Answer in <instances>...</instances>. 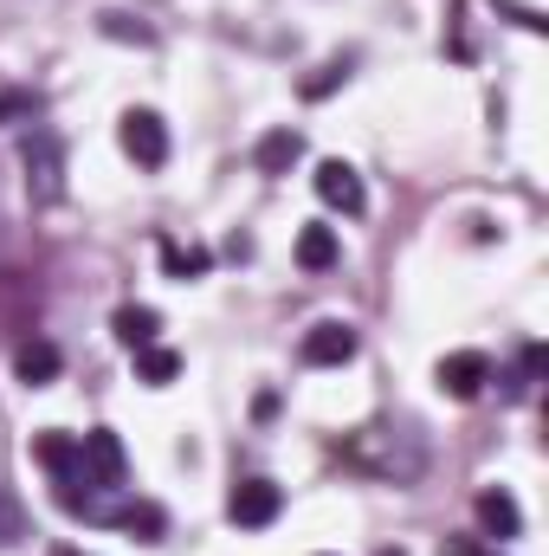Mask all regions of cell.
Wrapping results in <instances>:
<instances>
[{
    "instance_id": "6da1fadb",
    "label": "cell",
    "mask_w": 549,
    "mask_h": 556,
    "mask_svg": "<svg viewBox=\"0 0 549 556\" xmlns=\"http://www.w3.org/2000/svg\"><path fill=\"white\" fill-rule=\"evenodd\" d=\"M336 453H343L356 472H369V479H395V485L420 479V466H426V446H420L413 427H362V433L343 440Z\"/></svg>"
},
{
    "instance_id": "7a4b0ae2",
    "label": "cell",
    "mask_w": 549,
    "mask_h": 556,
    "mask_svg": "<svg viewBox=\"0 0 549 556\" xmlns=\"http://www.w3.org/2000/svg\"><path fill=\"white\" fill-rule=\"evenodd\" d=\"M20 168H26V194H33L39 207H52V201L65 194V142L52 137V130H26Z\"/></svg>"
},
{
    "instance_id": "3957f363",
    "label": "cell",
    "mask_w": 549,
    "mask_h": 556,
    "mask_svg": "<svg viewBox=\"0 0 549 556\" xmlns=\"http://www.w3.org/2000/svg\"><path fill=\"white\" fill-rule=\"evenodd\" d=\"M65 485L117 492V485H124V440H117L111 427H91V433L78 440V479H65Z\"/></svg>"
},
{
    "instance_id": "277c9868",
    "label": "cell",
    "mask_w": 549,
    "mask_h": 556,
    "mask_svg": "<svg viewBox=\"0 0 549 556\" xmlns=\"http://www.w3.org/2000/svg\"><path fill=\"white\" fill-rule=\"evenodd\" d=\"M433 382H439V395H452V402H478L485 382H491V356H485V350H452V356H439Z\"/></svg>"
},
{
    "instance_id": "5b68a950",
    "label": "cell",
    "mask_w": 549,
    "mask_h": 556,
    "mask_svg": "<svg viewBox=\"0 0 549 556\" xmlns=\"http://www.w3.org/2000/svg\"><path fill=\"white\" fill-rule=\"evenodd\" d=\"M278 511H284V492H278L272 479H240L227 492V518L240 531H266V525H278Z\"/></svg>"
},
{
    "instance_id": "8992f818",
    "label": "cell",
    "mask_w": 549,
    "mask_h": 556,
    "mask_svg": "<svg viewBox=\"0 0 549 556\" xmlns=\"http://www.w3.org/2000/svg\"><path fill=\"white\" fill-rule=\"evenodd\" d=\"M117 142H124V155H130L137 168H162V162H168V124H162L155 111H124Z\"/></svg>"
},
{
    "instance_id": "52a82bcc",
    "label": "cell",
    "mask_w": 549,
    "mask_h": 556,
    "mask_svg": "<svg viewBox=\"0 0 549 556\" xmlns=\"http://www.w3.org/2000/svg\"><path fill=\"white\" fill-rule=\"evenodd\" d=\"M356 350H362V337H356L349 324H336V317L310 324V330H304V343H297V356H304L310 369H343Z\"/></svg>"
},
{
    "instance_id": "ba28073f",
    "label": "cell",
    "mask_w": 549,
    "mask_h": 556,
    "mask_svg": "<svg viewBox=\"0 0 549 556\" xmlns=\"http://www.w3.org/2000/svg\"><path fill=\"white\" fill-rule=\"evenodd\" d=\"M317 194H323V207H336V214H349V220L369 207L362 175H356L349 162H336V155H330V162H317Z\"/></svg>"
},
{
    "instance_id": "9c48e42d",
    "label": "cell",
    "mask_w": 549,
    "mask_h": 556,
    "mask_svg": "<svg viewBox=\"0 0 549 556\" xmlns=\"http://www.w3.org/2000/svg\"><path fill=\"white\" fill-rule=\"evenodd\" d=\"M472 518H478V531H485L491 544H505V538L524 531V511H518V498H511L505 485H485V492L472 498Z\"/></svg>"
},
{
    "instance_id": "30bf717a",
    "label": "cell",
    "mask_w": 549,
    "mask_h": 556,
    "mask_svg": "<svg viewBox=\"0 0 549 556\" xmlns=\"http://www.w3.org/2000/svg\"><path fill=\"white\" fill-rule=\"evenodd\" d=\"M59 369H65V356H59V343H46V337H33V343L13 350V376H20L26 389H52Z\"/></svg>"
},
{
    "instance_id": "8fae6325",
    "label": "cell",
    "mask_w": 549,
    "mask_h": 556,
    "mask_svg": "<svg viewBox=\"0 0 549 556\" xmlns=\"http://www.w3.org/2000/svg\"><path fill=\"white\" fill-rule=\"evenodd\" d=\"M33 459L52 472V485H65V479H78V433H59V427H46V433H33Z\"/></svg>"
},
{
    "instance_id": "7c38bea8",
    "label": "cell",
    "mask_w": 549,
    "mask_h": 556,
    "mask_svg": "<svg viewBox=\"0 0 549 556\" xmlns=\"http://www.w3.org/2000/svg\"><path fill=\"white\" fill-rule=\"evenodd\" d=\"M297 162H304V137H297L291 124H284V130H266L259 149H253V168H259V175H291Z\"/></svg>"
},
{
    "instance_id": "4fadbf2b",
    "label": "cell",
    "mask_w": 549,
    "mask_h": 556,
    "mask_svg": "<svg viewBox=\"0 0 549 556\" xmlns=\"http://www.w3.org/2000/svg\"><path fill=\"white\" fill-rule=\"evenodd\" d=\"M336 260H343L336 227H304V233H297V266H304V273H330Z\"/></svg>"
},
{
    "instance_id": "5bb4252c",
    "label": "cell",
    "mask_w": 549,
    "mask_h": 556,
    "mask_svg": "<svg viewBox=\"0 0 549 556\" xmlns=\"http://www.w3.org/2000/svg\"><path fill=\"white\" fill-rule=\"evenodd\" d=\"M111 330H117V343H124V350H142V343H155L162 311H155V304H124V311L111 317Z\"/></svg>"
},
{
    "instance_id": "9a60e30c",
    "label": "cell",
    "mask_w": 549,
    "mask_h": 556,
    "mask_svg": "<svg viewBox=\"0 0 549 556\" xmlns=\"http://www.w3.org/2000/svg\"><path fill=\"white\" fill-rule=\"evenodd\" d=\"M111 525H124L137 544H162V531H168V511H162V505H149V498H137V505H117V511H111Z\"/></svg>"
},
{
    "instance_id": "2e32d148",
    "label": "cell",
    "mask_w": 549,
    "mask_h": 556,
    "mask_svg": "<svg viewBox=\"0 0 549 556\" xmlns=\"http://www.w3.org/2000/svg\"><path fill=\"white\" fill-rule=\"evenodd\" d=\"M175 376H181V356H175V350H162V343H142V350H137V382L168 389Z\"/></svg>"
},
{
    "instance_id": "e0dca14e",
    "label": "cell",
    "mask_w": 549,
    "mask_h": 556,
    "mask_svg": "<svg viewBox=\"0 0 549 556\" xmlns=\"http://www.w3.org/2000/svg\"><path fill=\"white\" fill-rule=\"evenodd\" d=\"M207 266H214V253H207V247H175V240L162 247V273L181 278V285H188V278H207Z\"/></svg>"
},
{
    "instance_id": "ac0fdd59",
    "label": "cell",
    "mask_w": 549,
    "mask_h": 556,
    "mask_svg": "<svg viewBox=\"0 0 549 556\" xmlns=\"http://www.w3.org/2000/svg\"><path fill=\"white\" fill-rule=\"evenodd\" d=\"M20 538H26V511H20L13 492H0V551H13Z\"/></svg>"
},
{
    "instance_id": "d6986e66",
    "label": "cell",
    "mask_w": 549,
    "mask_h": 556,
    "mask_svg": "<svg viewBox=\"0 0 549 556\" xmlns=\"http://www.w3.org/2000/svg\"><path fill=\"white\" fill-rule=\"evenodd\" d=\"M104 33H111V39H137V46H155V33L142 26L137 13H117V7L104 13Z\"/></svg>"
},
{
    "instance_id": "ffe728a7",
    "label": "cell",
    "mask_w": 549,
    "mask_h": 556,
    "mask_svg": "<svg viewBox=\"0 0 549 556\" xmlns=\"http://www.w3.org/2000/svg\"><path fill=\"white\" fill-rule=\"evenodd\" d=\"M343 78H349V59H330V65H323L317 78H304V98H330V91H336Z\"/></svg>"
},
{
    "instance_id": "44dd1931",
    "label": "cell",
    "mask_w": 549,
    "mask_h": 556,
    "mask_svg": "<svg viewBox=\"0 0 549 556\" xmlns=\"http://www.w3.org/2000/svg\"><path fill=\"white\" fill-rule=\"evenodd\" d=\"M39 111V98L33 91H0V124H26Z\"/></svg>"
},
{
    "instance_id": "7402d4cb",
    "label": "cell",
    "mask_w": 549,
    "mask_h": 556,
    "mask_svg": "<svg viewBox=\"0 0 549 556\" xmlns=\"http://www.w3.org/2000/svg\"><path fill=\"white\" fill-rule=\"evenodd\" d=\"M446 556H485V551H478L472 538H459V544H446Z\"/></svg>"
},
{
    "instance_id": "603a6c76",
    "label": "cell",
    "mask_w": 549,
    "mask_h": 556,
    "mask_svg": "<svg viewBox=\"0 0 549 556\" xmlns=\"http://www.w3.org/2000/svg\"><path fill=\"white\" fill-rule=\"evenodd\" d=\"M52 556H85V551H72V544H65V551H52Z\"/></svg>"
},
{
    "instance_id": "cb8c5ba5",
    "label": "cell",
    "mask_w": 549,
    "mask_h": 556,
    "mask_svg": "<svg viewBox=\"0 0 549 556\" xmlns=\"http://www.w3.org/2000/svg\"><path fill=\"white\" fill-rule=\"evenodd\" d=\"M382 556H408V551H382Z\"/></svg>"
},
{
    "instance_id": "d4e9b609",
    "label": "cell",
    "mask_w": 549,
    "mask_h": 556,
    "mask_svg": "<svg viewBox=\"0 0 549 556\" xmlns=\"http://www.w3.org/2000/svg\"><path fill=\"white\" fill-rule=\"evenodd\" d=\"M317 556H330V551H317Z\"/></svg>"
}]
</instances>
